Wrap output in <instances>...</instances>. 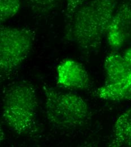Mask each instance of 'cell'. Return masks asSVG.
<instances>
[{"label":"cell","mask_w":131,"mask_h":147,"mask_svg":"<svg viewBox=\"0 0 131 147\" xmlns=\"http://www.w3.org/2000/svg\"><path fill=\"white\" fill-rule=\"evenodd\" d=\"M118 0H90L79 7L66 23L64 39L89 55L100 48L116 11Z\"/></svg>","instance_id":"obj_1"},{"label":"cell","mask_w":131,"mask_h":147,"mask_svg":"<svg viewBox=\"0 0 131 147\" xmlns=\"http://www.w3.org/2000/svg\"><path fill=\"white\" fill-rule=\"evenodd\" d=\"M42 90L46 118L56 129H79L85 126L91 119L89 107L80 96L60 92L47 85L43 86Z\"/></svg>","instance_id":"obj_2"},{"label":"cell","mask_w":131,"mask_h":147,"mask_svg":"<svg viewBox=\"0 0 131 147\" xmlns=\"http://www.w3.org/2000/svg\"><path fill=\"white\" fill-rule=\"evenodd\" d=\"M37 94L28 83L11 85L3 92L2 118L8 127L18 135H26L36 129Z\"/></svg>","instance_id":"obj_3"},{"label":"cell","mask_w":131,"mask_h":147,"mask_svg":"<svg viewBox=\"0 0 131 147\" xmlns=\"http://www.w3.org/2000/svg\"><path fill=\"white\" fill-rule=\"evenodd\" d=\"M35 32L23 27L0 28V71L7 76L18 69L29 55L35 40Z\"/></svg>","instance_id":"obj_4"},{"label":"cell","mask_w":131,"mask_h":147,"mask_svg":"<svg viewBox=\"0 0 131 147\" xmlns=\"http://www.w3.org/2000/svg\"><path fill=\"white\" fill-rule=\"evenodd\" d=\"M104 67L106 82L97 89L96 95L103 100L118 101L122 92L131 84V66L123 55L113 51L106 57Z\"/></svg>","instance_id":"obj_5"},{"label":"cell","mask_w":131,"mask_h":147,"mask_svg":"<svg viewBox=\"0 0 131 147\" xmlns=\"http://www.w3.org/2000/svg\"><path fill=\"white\" fill-rule=\"evenodd\" d=\"M131 35V2L123 1L115 11L106 33L107 42L114 50L121 48Z\"/></svg>","instance_id":"obj_6"},{"label":"cell","mask_w":131,"mask_h":147,"mask_svg":"<svg viewBox=\"0 0 131 147\" xmlns=\"http://www.w3.org/2000/svg\"><path fill=\"white\" fill-rule=\"evenodd\" d=\"M56 80L62 87L76 90H87L91 85L90 78L85 67L72 59H64L58 65Z\"/></svg>","instance_id":"obj_7"},{"label":"cell","mask_w":131,"mask_h":147,"mask_svg":"<svg viewBox=\"0 0 131 147\" xmlns=\"http://www.w3.org/2000/svg\"><path fill=\"white\" fill-rule=\"evenodd\" d=\"M109 146L131 147V108L124 111L115 121Z\"/></svg>","instance_id":"obj_8"},{"label":"cell","mask_w":131,"mask_h":147,"mask_svg":"<svg viewBox=\"0 0 131 147\" xmlns=\"http://www.w3.org/2000/svg\"><path fill=\"white\" fill-rule=\"evenodd\" d=\"M22 0H0L1 24L16 16L20 10Z\"/></svg>","instance_id":"obj_9"},{"label":"cell","mask_w":131,"mask_h":147,"mask_svg":"<svg viewBox=\"0 0 131 147\" xmlns=\"http://www.w3.org/2000/svg\"><path fill=\"white\" fill-rule=\"evenodd\" d=\"M62 0H26L29 8L37 14L44 15L57 8Z\"/></svg>","instance_id":"obj_10"},{"label":"cell","mask_w":131,"mask_h":147,"mask_svg":"<svg viewBox=\"0 0 131 147\" xmlns=\"http://www.w3.org/2000/svg\"><path fill=\"white\" fill-rule=\"evenodd\" d=\"M88 1V0H66L65 23L71 19L77 9Z\"/></svg>","instance_id":"obj_11"},{"label":"cell","mask_w":131,"mask_h":147,"mask_svg":"<svg viewBox=\"0 0 131 147\" xmlns=\"http://www.w3.org/2000/svg\"><path fill=\"white\" fill-rule=\"evenodd\" d=\"M131 100V84L122 92L119 101Z\"/></svg>","instance_id":"obj_12"},{"label":"cell","mask_w":131,"mask_h":147,"mask_svg":"<svg viewBox=\"0 0 131 147\" xmlns=\"http://www.w3.org/2000/svg\"><path fill=\"white\" fill-rule=\"evenodd\" d=\"M126 61L131 66V48L127 49L123 55Z\"/></svg>","instance_id":"obj_13"}]
</instances>
